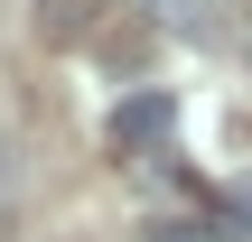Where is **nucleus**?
<instances>
[{
  "mask_svg": "<svg viewBox=\"0 0 252 242\" xmlns=\"http://www.w3.org/2000/svg\"><path fill=\"white\" fill-rule=\"evenodd\" d=\"M168 131H178V93H159V84H140V93L112 103V149L122 159H159Z\"/></svg>",
  "mask_w": 252,
  "mask_h": 242,
  "instance_id": "f257e3e1",
  "label": "nucleus"
},
{
  "mask_svg": "<svg viewBox=\"0 0 252 242\" xmlns=\"http://www.w3.org/2000/svg\"><path fill=\"white\" fill-rule=\"evenodd\" d=\"M215 233H224V242H252V177H234V187H224V215H215Z\"/></svg>",
  "mask_w": 252,
  "mask_h": 242,
  "instance_id": "f03ea898",
  "label": "nucleus"
},
{
  "mask_svg": "<svg viewBox=\"0 0 252 242\" xmlns=\"http://www.w3.org/2000/svg\"><path fill=\"white\" fill-rule=\"evenodd\" d=\"M37 19H47V37H75V28H84V0H47Z\"/></svg>",
  "mask_w": 252,
  "mask_h": 242,
  "instance_id": "7ed1b4c3",
  "label": "nucleus"
},
{
  "mask_svg": "<svg viewBox=\"0 0 252 242\" xmlns=\"http://www.w3.org/2000/svg\"><path fill=\"white\" fill-rule=\"evenodd\" d=\"M140 9H150L159 28H196V0H140Z\"/></svg>",
  "mask_w": 252,
  "mask_h": 242,
  "instance_id": "20e7f679",
  "label": "nucleus"
},
{
  "mask_svg": "<svg viewBox=\"0 0 252 242\" xmlns=\"http://www.w3.org/2000/svg\"><path fill=\"white\" fill-rule=\"evenodd\" d=\"M150 242H224V233H196L187 215H168V224H150Z\"/></svg>",
  "mask_w": 252,
  "mask_h": 242,
  "instance_id": "39448f33",
  "label": "nucleus"
},
{
  "mask_svg": "<svg viewBox=\"0 0 252 242\" xmlns=\"http://www.w3.org/2000/svg\"><path fill=\"white\" fill-rule=\"evenodd\" d=\"M9 177H19V149H9V121H0V196H9Z\"/></svg>",
  "mask_w": 252,
  "mask_h": 242,
  "instance_id": "423d86ee",
  "label": "nucleus"
}]
</instances>
